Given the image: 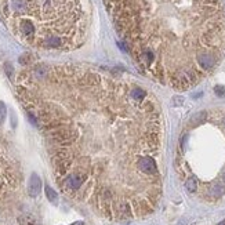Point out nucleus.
Here are the masks:
<instances>
[{"label":"nucleus","instance_id":"obj_1","mask_svg":"<svg viewBox=\"0 0 225 225\" xmlns=\"http://www.w3.org/2000/svg\"><path fill=\"white\" fill-rule=\"evenodd\" d=\"M17 35L43 49H70L82 41L86 12L82 0H3Z\"/></svg>","mask_w":225,"mask_h":225},{"label":"nucleus","instance_id":"obj_2","mask_svg":"<svg viewBox=\"0 0 225 225\" xmlns=\"http://www.w3.org/2000/svg\"><path fill=\"white\" fill-rule=\"evenodd\" d=\"M40 189H41V180L37 174H32L29 178V186H28V192L32 198H36L37 195L40 194Z\"/></svg>","mask_w":225,"mask_h":225},{"label":"nucleus","instance_id":"obj_3","mask_svg":"<svg viewBox=\"0 0 225 225\" xmlns=\"http://www.w3.org/2000/svg\"><path fill=\"white\" fill-rule=\"evenodd\" d=\"M46 195H47V199H49L51 203H54V204L58 203V195H57V192L49 185L46 186Z\"/></svg>","mask_w":225,"mask_h":225},{"label":"nucleus","instance_id":"obj_4","mask_svg":"<svg viewBox=\"0 0 225 225\" xmlns=\"http://www.w3.org/2000/svg\"><path fill=\"white\" fill-rule=\"evenodd\" d=\"M185 186H186V189H188L189 192H195V191H196V188H198L196 180L194 178V177L188 178V180H186V182H185Z\"/></svg>","mask_w":225,"mask_h":225},{"label":"nucleus","instance_id":"obj_5","mask_svg":"<svg viewBox=\"0 0 225 225\" xmlns=\"http://www.w3.org/2000/svg\"><path fill=\"white\" fill-rule=\"evenodd\" d=\"M6 115H7V109H6V105L3 102H0V124L4 122Z\"/></svg>","mask_w":225,"mask_h":225},{"label":"nucleus","instance_id":"obj_6","mask_svg":"<svg viewBox=\"0 0 225 225\" xmlns=\"http://www.w3.org/2000/svg\"><path fill=\"white\" fill-rule=\"evenodd\" d=\"M215 93H217V95H220V97H224L225 95V87L217 86V87H215Z\"/></svg>","mask_w":225,"mask_h":225},{"label":"nucleus","instance_id":"obj_7","mask_svg":"<svg viewBox=\"0 0 225 225\" xmlns=\"http://www.w3.org/2000/svg\"><path fill=\"white\" fill-rule=\"evenodd\" d=\"M73 225H83L82 221H79V223H76V224H73Z\"/></svg>","mask_w":225,"mask_h":225},{"label":"nucleus","instance_id":"obj_8","mask_svg":"<svg viewBox=\"0 0 225 225\" xmlns=\"http://www.w3.org/2000/svg\"><path fill=\"white\" fill-rule=\"evenodd\" d=\"M220 225H225V221H223V223H221Z\"/></svg>","mask_w":225,"mask_h":225},{"label":"nucleus","instance_id":"obj_9","mask_svg":"<svg viewBox=\"0 0 225 225\" xmlns=\"http://www.w3.org/2000/svg\"><path fill=\"white\" fill-rule=\"evenodd\" d=\"M224 181H225V174H224Z\"/></svg>","mask_w":225,"mask_h":225},{"label":"nucleus","instance_id":"obj_10","mask_svg":"<svg viewBox=\"0 0 225 225\" xmlns=\"http://www.w3.org/2000/svg\"><path fill=\"white\" fill-rule=\"evenodd\" d=\"M224 124H225V117H224Z\"/></svg>","mask_w":225,"mask_h":225}]
</instances>
